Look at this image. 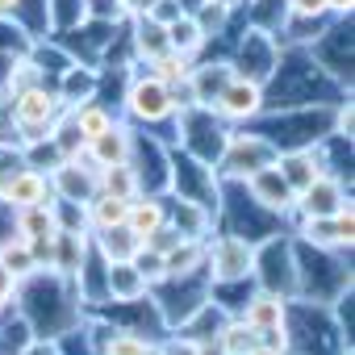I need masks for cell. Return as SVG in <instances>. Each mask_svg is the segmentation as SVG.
Instances as JSON below:
<instances>
[{
	"label": "cell",
	"mask_w": 355,
	"mask_h": 355,
	"mask_svg": "<svg viewBox=\"0 0 355 355\" xmlns=\"http://www.w3.org/2000/svg\"><path fill=\"white\" fill-rule=\"evenodd\" d=\"M243 189H247V197H251L255 205H263L268 214H276V218H293V201H297V193L288 189V180L280 175L276 163L251 171L247 180H243Z\"/></svg>",
	"instance_id": "9"
},
{
	"label": "cell",
	"mask_w": 355,
	"mask_h": 355,
	"mask_svg": "<svg viewBox=\"0 0 355 355\" xmlns=\"http://www.w3.org/2000/svg\"><path fill=\"white\" fill-rule=\"evenodd\" d=\"M117 5H121V13H125V17H150L159 0H117Z\"/></svg>",
	"instance_id": "35"
},
{
	"label": "cell",
	"mask_w": 355,
	"mask_h": 355,
	"mask_svg": "<svg viewBox=\"0 0 355 355\" xmlns=\"http://www.w3.org/2000/svg\"><path fill=\"white\" fill-rule=\"evenodd\" d=\"M351 5H355V0H326L330 17H351Z\"/></svg>",
	"instance_id": "36"
},
{
	"label": "cell",
	"mask_w": 355,
	"mask_h": 355,
	"mask_svg": "<svg viewBox=\"0 0 355 355\" xmlns=\"http://www.w3.org/2000/svg\"><path fill=\"white\" fill-rule=\"evenodd\" d=\"M125 209H130V201H121V197H109V193H96V197L84 205V214H88V230L125 226Z\"/></svg>",
	"instance_id": "25"
},
{
	"label": "cell",
	"mask_w": 355,
	"mask_h": 355,
	"mask_svg": "<svg viewBox=\"0 0 355 355\" xmlns=\"http://www.w3.org/2000/svg\"><path fill=\"white\" fill-rule=\"evenodd\" d=\"M88 251H92V230H55L51 251H46V268L71 280L84 268Z\"/></svg>",
	"instance_id": "11"
},
{
	"label": "cell",
	"mask_w": 355,
	"mask_h": 355,
	"mask_svg": "<svg viewBox=\"0 0 355 355\" xmlns=\"http://www.w3.org/2000/svg\"><path fill=\"white\" fill-rule=\"evenodd\" d=\"M46 175H51V193H55L59 201H80V205H88V201L101 193L96 167H92L84 155H80V159H63V163L51 167Z\"/></svg>",
	"instance_id": "8"
},
{
	"label": "cell",
	"mask_w": 355,
	"mask_h": 355,
	"mask_svg": "<svg viewBox=\"0 0 355 355\" xmlns=\"http://www.w3.org/2000/svg\"><path fill=\"white\" fill-rule=\"evenodd\" d=\"M347 201H351L347 180H343V175H334V171H322L309 189H301V193H297L293 214H297V218H334Z\"/></svg>",
	"instance_id": "7"
},
{
	"label": "cell",
	"mask_w": 355,
	"mask_h": 355,
	"mask_svg": "<svg viewBox=\"0 0 355 355\" xmlns=\"http://www.w3.org/2000/svg\"><path fill=\"white\" fill-rule=\"evenodd\" d=\"M121 109L134 125H159L167 117H175V92L155 80L150 71H130L125 92H121Z\"/></svg>",
	"instance_id": "3"
},
{
	"label": "cell",
	"mask_w": 355,
	"mask_h": 355,
	"mask_svg": "<svg viewBox=\"0 0 355 355\" xmlns=\"http://www.w3.org/2000/svg\"><path fill=\"white\" fill-rule=\"evenodd\" d=\"M0 263H5L9 272H13V280L21 284V280H30L42 263H38V255H34V247L26 243V239H5V243H0Z\"/></svg>",
	"instance_id": "23"
},
{
	"label": "cell",
	"mask_w": 355,
	"mask_h": 355,
	"mask_svg": "<svg viewBox=\"0 0 355 355\" xmlns=\"http://www.w3.org/2000/svg\"><path fill=\"white\" fill-rule=\"evenodd\" d=\"M130 150H134V125L130 121H113L105 134H96L84 146V159L101 171V167H113V163H130Z\"/></svg>",
	"instance_id": "12"
},
{
	"label": "cell",
	"mask_w": 355,
	"mask_h": 355,
	"mask_svg": "<svg viewBox=\"0 0 355 355\" xmlns=\"http://www.w3.org/2000/svg\"><path fill=\"white\" fill-rule=\"evenodd\" d=\"M134 21V34H130V46H134V59L138 63H150L155 55L171 51L167 46V26L155 21V17H130Z\"/></svg>",
	"instance_id": "20"
},
{
	"label": "cell",
	"mask_w": 355,
	"mask_h": 355,
	"mask_svg": "<svg viewBox=\"0 0 355 355\" xmlns=\"http://www.w3.org/2000/svg\"><path fill=\"white\" fill-rule=\"evenodd\" d=\"M167 46H171L175 55H184V59H197V55L209 46V38H205L201 21H197L193 13H180L175 21H167Z\"/></svg>",
	"instance_id": "19"
},
{
	"label": "cell",
	"mask_w": 355,
	"mask_h": 355,
	"mask_svg": "<svg viewBox=\"0 0 355 355\" xmlns=\"http://www.w3.org/2000/svg\"><path fill=\"white\" fill-rule=\"evenodd\" d=\"M0 201H9L13 209H30V205H51L55 201V193H51V175L46 171H38V167H17L9 180H5V189H0Z\"/></svg>",
	"instance_id": "10"
},
{
	"label": "cell",
	"mask_w": 355,
	"mask_h": 355,
	"mask_svg": "<svg viewBox=\"0 0 355 355\" xmlns=\"http://www.w3.org/2000/svg\"><path fill=\"white\" fill-rule=\"evenodd\" d=\"M17 355H63V347H59V338H30Z\"/></svg>",
	"instance_id": "34"
},
{
	"label": "cell",
	"mask_w": 355,
	"mask_h": 355,
	"mask_svg": "<svg viewBox=\"0 0 355 355\" xmlns=\"http://www.w3.org/2000/svg\"><path fill=\"white\" fill-rule=\"evenodd\" d=\"M259 347V330H251L243 318H226L218 330V351L222 355H247Z\"/></svg>",
	"instance_id": "26"
},
{
	"label": "cell",
	"mask_w": 355,
	"mask_h": 355,
	"mask_svg": "<svg viewBox=\"0 0 355 355\" xmlns=\"http://www.w3.org/2000/svg\"><path fill=\"white\" fill-rule=\"evenodd\" d=\"M55 92H59L63 109H76V105H84V101H96V92H101V71H96V67L71 63L67 71H59Z\"/></svg>",
	"instance_id": "17"
},
{
	"label": "cell",
	"mask_w": 355,
	"mask_h": 355,
	"mask_svg": "<svg viewBox=\"0 0 355 355\" xmlns=\"http://www.w3.org/2000/svg\"><path fill=\"white\" fill-rule=\"evenodd\" d=\"M214 117L218 121H226V125H255L259 117H263V88L259 84H251V80H239V76H230L226 80V88L214 96Z\"/></svg>",
	"instance_id": "6"
},
{
	"label": "cell",
	"mask_w": 355,
	"mask_h": 355,
	"mask_svg": "<svg viewBox=\"0 0 355 355\" xmlns=\"http://www.w3.org/2000/svg\"><path fill=\"white\" fill-rule=\"evenodd\" d=\"M239 318H243L251 330H272V326H284V318H288V301L276 297V293L255 288V293L247 297V305L239 309Z\"/></svg>",
	"instance_id": "18"
},
{
	"label": "cell",
	"mask_w": 355,
	"mask_h": 355,
	"mask_svg": "<svg viewBox=\"0 0 355 355\" xmlns=\"http://www.w3.org/2000/svg\"><path fill=\"white\" fill-rule=\"evenodd\" d=\"M142 243L125 230V226H109V230H92V251L105 259V263H121V259H134Z\"/></svg>",
	"instance_id": "21"
},
{
	"label": "cell",
	"mask_w": 355,
	"mask_h": 355,
	"mask_svg": "<svg viewBox=\"0 0 355 355\" xmlns=\"http://www.w3.org/2000/svg\"><path fill=\"white\" fill-rule=\"evenodd\" d=\"M180 243H184V234H180V230H175L171 222H163L159 230H150V234H146V243H142V247H150V251H159V255H167V251H175V247H180Z\"/></svg>",
	"instance_id": "30"
},
{
	"label": "cell",
	"mask_w": 355,
	"mask_h": 355,
	"mask_svg": "<svg viewBox=\"0 0 355 355\" xmlns=\"http://www.w3.org/2000/svg\"><path fill=\"white\" fill-rule=\"evenodd\" d=\"M163 222H167V193H142V197H134L130 209H125V230H130L138 243H146V234L159 230Z\"/></svg>",
	"instance_id": "16"
},
{
	"label": "cell",
	"mask_w": 355,
	"mask_h": 355,
	"mask_svg": "<svg viewBox=\"0 0 355 355\" xmlns=\"http://www.w3.org/2000/svg\"><path fill=\"white\" fill-rule=\"evenodd\" d=\"M130 263L142 272V280H146L150 288H155V284H163V276H167V268H163V255H159V251H150V247H138Z\"/></svg>",
	"instance_id": "29"
},
{
	"label": "cell",
	"mask_w": 355,
	"mask_h": 355,
	"mask_svg": "<svg viewBox=\"0 0 355 355\" xmlns=\"http://www.w3.org/2000/svg\"><path fill=\"white\" fill-rule=\"evenodd\" d=\"M17 5H21V0H0V17H13Z\"/></svg>",
	"instance_id": "37"
},
{
	"label": "cell",
	"mask_w": 355,
	"mask_h": 355,
	"mask_svg": "<svg viewBox=\"0 0 355 355\" xmlns=\"http://www.w3.org/2000/svg\"><path fill=\"white\" fill-rule=\"evenodd\" d=\"M46 17H51V34L59 38L88 21V0H46Z\"/></svg>",
	"instance_id": "28"
},
{
	"label": "cell",
	"mask_w": 355,
	"mask_h": 355,
	"mask_svg": "<svg viewBox=\"0 0 355 355\" xmlns=\"http://www.w3.org/2000/svg\"><path fill=\"white\" fill-rule=\"evenodd\" d=\"M326 0H288V21H326Z\"/></svg>",
	"instance_id": "31"
},
{
	"label": "cell",
	"mask_w": 355,
	"mask_h": 355,
	"mask_svg": "<svg viewBox=\"0 0 355 355\" xmlns=\"http://www.w3.org/2000/svg\"><path fill=\"white\" fill-rule=\"evenodd\" d=\"M276 167H280V175L288 180V189L293 193H301V189H309L318 175L326 171L322 167V155H318V146H297V150H276Z\"/></svg>",
	"instance_id": "14"
},
{
	"label": "cell",
	"mask_w": 355,
	"mask_h": 355,
	"mask_svg": "<svg viewBox=\"0 0 355 355\" xmlns=\"http://www.w3.org/2000/svg\"><path fill=\"white\" fill-rule=\"evenodd\" d=\"M247 355H280V351H272V347H263V343H259V347H255V351H247Z\"/></svg>",
	"instance_id": "38"
},
{
	"label": "cell",
	"mask_w": 355,
	"mask_h": 355,
	"mask_svg": "<svg viewBox=\"0 0 355 355\" xmlns=\"http://www.w3.org/2000/svg\"><path fill=\"white\" fill-rule=\"evenodd\" d=\"M59 113H63V101H59L55 84H34V88H26V92H13V96H9V121H13L21 146L46 138V134L55 130Z\"/></svg>",
	"instance_id": "1"
},
{
	"label": "cell",
	"mask_w": 355,
	"mask_h": 355,
	"mask_svg": "<svg viewBox=\"0 0 355 355\" xmlns=\"http://www.w3.org/2000/svg\"><path fill=\"white\" fill-rule=\"evenodd\" d=\"M255 272V243L218 230L205 239V276L209 284H243Z\"/></svg>",
	"instance_id": "2"
},
{
	"label": "cell",
	"mask_w": 355,
	"mask_h": 355,
	"mask_svg": "<svg viewBox=\"0 0 355 355\" xmlns=\"http://www.w3.org/2000/svg\"><path fill=\"white\" fill-rule=\"evenodd\" d=\"M167 222L180 230L184 239L205 243L209 230H214V209H205V205H197V201H180V197L167 193Z\"/></svg>",
	"instance_id": "15"
},
{
	"label": "cell",
	"mask_w": 355,
	"mask_h": 355,
	"mask_svg": "<svg viewBox=\"0 0 355 355\" xmlns=\"http://www.w3.org/2000/svg\"><path fill=\"white\" fill-rule=\"evenodd\" d=\"M280 38L276 34H263V30H251L247 26V34H243V42H239V51L230 55V71L239 76V80H251V84H268L272 80V71H276V63H280Z\"/></svg>",
	"instance_id": "5"
},
{
	"label": "cell",
	"mask_w": 355,
	"mask_h": 355,
	"mask_svg": "<svg viewBox=\"0 0 355 355\" xmlns=\"http://www.w3.org/2000/svg\"><path fill=\"white\" fill-rule=\"evenodd\" d=\"M146 293H150V284L142 280V272L130 259L105 263V301H113V305H138Z\"/></svg>",
	"instance_id": "13"
},
{
	"label": "cell",
	"mask_w": 355,
	"mask_h": 355,
	"mask_svg": "<svg viewBox=\"0 0 355 355\" xmlns=\"http://www.w3.org/2000/svg\"><path fill=\"white\" fill-rule=\"evenodd\" d=\"M268 163H276V146L259 134V130H251V134H239V130H230V138H226V146H222V155H218V180H247L251 171H259V167H268Z\"/></svg>",
	"instance_id": "4"
},
{
	"label": "cell",
	"mask_w": 355,
	"mask_h": 355,
	"mask_svg": "<svg viewBox=\"0 0 355 355\" xmlns=\"http://www.w3.org/2000/svg\"><path fill=\"white\" fill-rule=\"evenodd\" d=\"M155 351H159V355H201V343H193L189 334H180V330H175L171 338L155 343Z\"/></svg>",
	"instance_id": "32"
},
{
	"label": "cell",
	"mask_w": 355,
	"mask_h": 355,
	"mask_svg": "<svg viewBox=\"0 0 355 355\" xmlns=\"http://www.w3.org/2000/svg\"><path fill=\"white\" fill-rule=\"evenodd\" d=\"M146 71H150L155 80H163L167 88H184L189 76H193V59L175 55V51H163V55H155V59L146 63Z\"/></svg>",
	"instance_id": "27"
},
{
	"label": "cell",
	"mask_w": 355,
	"mask_h": 355,
	"mask_svg": "<svg viewBox=\"0 0 355 355\" xmlns=\"http://www.w3.org/2000/svg\"><path fill=\"white\" fill-rule=\"evenodd\" d=\"M17 305V280H13V272L0 263V313L5 309H13Z\"/></svg>",
	"instance_id": "33"
},
{
	"label": "cell",
	"mask_w": 355,
	"mask_h": 355,
	"mask_svg": "<svg viewBox=\"0 0 355 355\" xmlns=\"http://www.w3.org/2000/svg\"><path fill=\"white\" fill-rule=\"evenodd\" d=\"M67 113H71V121H76V130H80L84 142H92L96 134H105V130L117 121V113H113L109 105H101V101H84V105H76V109H67Z\"/></svg>",
	"instance_id": "22"
},
{
	"label": "cell",
	"mask_w": 355,
	"mask_h": 355,
	"mask_svg": "<svg viewBox=\"0 0 355 355\" xmlns=\"http://www.w3.org/2000/svg\"><path fill=\"white\" fill-rule=\"evenodd\" d=\"M96 180H101V193H109V197H121V201H134V197H142L138 171H134L130 163H113V167H101V171H96Z\"/></svg>",
	"instance_id": "24"
}]
</instances>
